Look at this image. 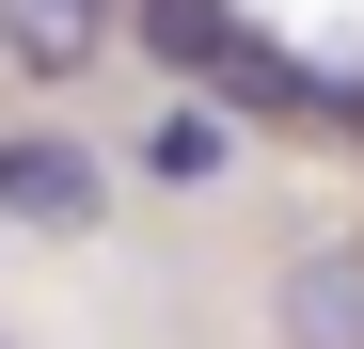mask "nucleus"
<instances>
[{
    "label": "nucleus",
    "instance_id": "nucleus-1",
    "mask_svg": "<svg viewBox=\"0 0 364 349\" xmlns=\"http://www.w3.org/2000/svg\"><path fill=\"white\" fill-rule=\"evenodd\" d=\"M143 48H159V64H191V80H254V95H285V64L222 16V0H143Z\"/></svg>",
    "mask_w": 364,
    "mask_h": 349
},
{
    "label": "nucleus",
    "instance_id": "nucleus-2",
    "mask_svg": "<svg viewBox=\"0 0 364 349\" xmlns=\"http://www.w3.org/2000/svg\"><path fill=\"white\" fill-rule=\"evenodd\" d=\"M285 349H364V239H317L285 270Z\"/></svg>",
    "mask_w": 364,
    "mask_h": 349
},
{
    "label": "nucleus",
    "instance_id": "nucleus-3",
    "mask_svg": "<svg viewBox=\"0 0 364 349\" xmlns=\"http://www.w3.org/2000/svg\"><path fill=\"white\" fill-rule=\"evenodd\" d=\"M0 207L16 222H95V159L80 143H0Z\"/></svg>",
    "mask_w": 364,
    "mask_h": 349
},
{
    "label": "nucleus",
    "instance_id": "nucleus-4",
    "mask_svg": "<svg viewBox=\"0 0 364 349\" xmlns=\"http://www.w3.org/2000/svg\"><path fill=\"white\" fill-rule=\"evenodd\" d=\"M0 48H16L32 80H80L95 64V0H0Z\"/></svg>",
    "mask_w": 364,
    "mask_h": 349
},
{
    "label": "nucleus",
    "instance_id": "nucleus-5",
    "mask_svg": "<svg viewBox=\"0 0 364 349\" xmlns=\"http://www.w3.org/2000/svg\"><path fill=\"white\" fill-rule=\"evenodd\" d=\"M143 174H159V191H206V174H222V127H206V111H174V127L143 143Z\"/></svg>",
    "mask_w": 364,
    "mask_h": 349
}]
</instances>
